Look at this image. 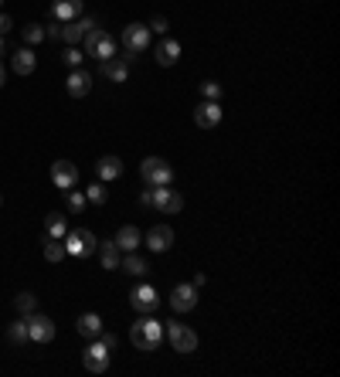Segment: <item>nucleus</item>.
<instances>
[{"mask_svg":"<svg viewBox=\"0 0 340 377\" xmlns=\"http://www.w3.org/2000/svg\"><path fill=\"white\" fill-rule=\"evenodd\" d=\"M160 340H164V323H160L154 313H140V320L130 326V343H133L136 350L150 354V350L160 347Z\"/></svg>","mask_w":340,"mask_h":377,"instance_id":"f257e3e1","label":"nucleus"},{"mask_svg":"<svg viewBox=\"0 0 340 377\" xmlns=\"http://www.w3.org/2000/svg\"><path fill=\"white\" fill-rule=\"evenodd\" d=\"M150 38H154V31H150L147 24H136V21H133V24H126V27H123V34H119V41H123V48H126V55H123V58H126V62H133L136 55H143V51L150 48Z\"/></svg>","mask_w":340,"mask_h":377,"instance_id":"f03ea898","label":"nucleus"},{"mask_svg":"<svg viewBox=\"0 0 340 377\" xmlns=\"http://www.w3.org/2000/svg\"><path fill=\"white\" fill-rule=\"evenodd\" d=\"M62 242H65V255H75V259H88L99 248V238L88 228H69Z\"/></svg>","mask_w":340,"mask_h":377,"instance_id":"7ed1b4c3","label":"nucleus"},{"mask_svg":"<svg viewBox=\"0 0 340 377\" xmlns=\"http://www.w3.org/2000/svg\"><path fill=\"white\" fill-rule=\"evenodd\" d=\"M140 177L147 187H167V184H173V167L164 157H147L140 164Z\"/></svg>","mask_w":340,"mask_h":377,"instance_id":"20e7f679","label":"nucleus"},{"mask_svg":"<svg viewBox=\"0 0 340 377\" xmlns=\"http://www.w3.org/2000/svg\"><path fill=\"white\" fill-rule=\"evenodd\" d=\"M82 44H85V55H92V58H99V62L116 58V38H112L109 31H102V27H92L82 38Z\"/></svg>","mask_w":340,"mask_h":377,"instance_id":"39448f33","label":"nucleus"},{"mask_svg":"<svg viewBox=\"0 0 340 377\" xmlns=\"http://www.w3.org/2000/svg\"><path fill=\"white\" fill-rule=\"evenodd\" d=\"M164 333L170 337V347H173L177 354H194V350H197V333H194L191 326H184L180 320L164 323Z\"/></svg>","mask_w":340,"mask_h":377,"instance_id":"423d86ee","label":"nucleus"},{"mask_svg":"<svg viewBox=\"0 0 340 377\" xmlns=\"http://www.w3.org/2000/svg\"><path fill=\"white\" fill-rule=\"evenodd\" d=\"M82 364L88 374H106V371H109V347H106L102 340H92V343L85 347Z\"/></svg>","mask_w":340,"mask_h":377,"instance_id":"0eeeda50","label":"nucleus"},{"mask_svg":"<svg viewBox=\"0 0 340 377\" xmlns=\"http://www.w3.org/2000/svg\"><path fill=\"white\" fill-rule=\"evenodd\" d=\"M24 320H27V340H34V343L55 340V323H51L48 316H41V313L34 309V313H27Z\"/></svg>","mask_w":340,"mask_h":377,"instance_id":"6e6552de","label":"nucleus"},{"mask_svg":"<svg viewBox=\"0 0 340 377\" xmlns=\"http://www.w3.org/2000/svg\"><path fill=\"white\" fill-rule=\"evenodd\" d=\"M194 306H197V285L194 283L173 285V292H170V309H173V313H191Z\"/></svg>","mask_w":340,"mask_h":377,"instance_id":"1a4fd4ad","label":"nucleus"},{"mask_svg":"<svg viewBox=\"0 0 340 377\" xmlns=\"http://www.w3.org/2000/svg\"><path fill=\"white\" fill-rule=\"evenodd\" d=\"M130 306L136 309V313H157V306H160V296H157V289L154 285H136L133 292H130Z\"/></svg>","mask_w":340,"mask_h":377,"instance_id":"9d476101","label":"nucleus"},{"mask_svg":"<svg viewBox=\"0 0 340 377\" xmlns=\"http://www.w3.org/2000/svg\"><path fill=\"white\" fill-rule=\"evenodd\" d=\"M150 207H157V211H164V214H177V211H184V197H180V190L167 187H154V204Z\"/></svg>","mask_w":340,"mask_h":377,"instance_id":"9b49d317","label":"nucleus"},{"mask_svg":"<svg viewBox=\"0 0 340 377\" xmlns=\"http://www.w3.org/2000/svg\"><path fill=\"white\" fill-rule=\"evenodd\" d=\"M92 27H99L95 17H75V21H65V24H62V41H69V44H82V38L92 31Z\"/></svg>","mask_w":340,"mask_h":377,"instance_id":"f8f14e48","label":"nucleus"},{"mask_svg":"<svg viewBox=\"0 0 340 377\" xmlns=\"http://www.w3.org/2000/svg\"><path fill=\"white\" fill-rule=\"evenodd\" d=\"M51 184L58 190H72L79 184V167H75L72 160H58V164L51 167Z\"/></svg>","mask_w":340,"mask_h":377,"instance_id":"ddd939ff","label":"nucleus"},{"mask_svg":"<svg viewBox=\"0 0 340 377\" xmlns=\"http://www.w3.org/2000/svg\"><path fill=\"white\" fill-rule=\"evenodd\" d=\"M170 245H173V228H170V224H154V228L147 231V248H150L154 255L167 252Z\"/></svg>","mask_w":340,"mask_h":377,"instance_id":"4468645a","label":"nucleus"},{"mask_svg":"<svg viewBox=\"0 0 340 377\" xmlns=\"http://www.w3.org/2000/svg\"><path fill=\"white\" fill-rule=\"evenodd\" d=\"M92 72H85V68H72V75L65 79V92L72 95V99H82V95L92 92Z\"/></svg>","mask_w":340,"mask_h":377,"instance_id":"2eb2a0df","label":"nucleus"},{"mask_svg":"<svg viewBox=\"0 0 340 377\" xmlns=\"http://www.w3.org/2000/svg\"><path fill=\"white\" fill-rule=\"evenodd\" d=\"M194 122H197L201 129H215V126L221 122V105L211 102V99H204V102L194 109Z\"/></svg>","mask_w":340,"mask_h":377,"instance_id":"dca6fc26","label":"nucleus"},{"mask_svg":"<svg viewBox=\"0 0 340 377\" xmlns=\"http://www.w3.org/2000/svg\"><path fill=\"white\" fill-rule=\"evenodd\" d=\"M10 68H14L17 75H31V72L38 68V55H34V48H17V51L10 55Z\"/></svg>","mask_w":340,"mask_h":377,"instance_id":"f3484780","label":"nucleus"},{"mask_svg":"<svg viewBox=\"0 0 340 377\" xmlns=\"http://www.w3.org/2000/svg\"><path fill=\"white\" fill-rule=\"evenodd\" d=\"M95 177H99L102 184H106V181L123 177V160H119V157H112V153H109V157H99V160H95Z\"/></svg>","mask_w":340,"mask_h":377,"instance_id":"a211bd4d","label":"nucleus"},{"mask_svg":"<svg viewBox=\"0 0 340 377\" xmlns=\"http://www.w3.org/2000/svg\"><path fill=\"white\" fill-rule=\"evenodd\" d=\"M75 330H79V337H85V340H99L102 337V316L99 313H82L75 320Z\"/></svg>","mask_w":340,"mask_h":377,"instance_id":"6ab92c4d","label":"nucleus"},{"mask_svg":"<svg viewBox=\"0 0 340 377\" xmlns=\"http://www.w3.org/2000/svg\"><path fill=\"white\" fill-rule=\"evenodd\" d=\"M51 17H55L58 24L82 17V0H55V3H51Z\"/></svg>","mask_w":340,"mask_h":377,"instance_id":"aec40b11","label":"nucleus"},{"mask_svg":"<svg viewBox=\"0 0 340 377\" xmlns=\"http://www.w3.org/2000/svg\"><path fill=\"white\" fill-rule=\"evenodd\" d=\"M102 75H106L109 82H126V79H130V62H126L123 55H116V58L102 62Z\"/></svg>","mask_w":340,"mask_h":377,"instance_id":"412c9836","label":"nucleus"},{"mask_svg":"<svg viewBox=\"0 0 340 377\" xmlns=\"http://www.w3.org/2000/svg\"><path fill=\"white\" fill-rule=\"evenodd\" d=\"M140 238H143V235H140V228L123 224V228L116 231V238H112V242H116V248H119V252H136V248H140Z\"/></svg>","mask_w":340,"mask_h":377,"instance_id":"4be33fe9","label":"nucleus"},{"mask_svg":"<svg viewBox=\"0 0 340 377\" xmlns=\"http://www.w3.org/2000/svg\"><path fill=\"white\" fill-rule=\"evenodd\" d=\"M157 65H164V68H170V65H177V58H180V41H173V38H164L160 44H157Z\"/></svg>","mask_w":340,"mask_h":377,"instance_id":"5701e85b","label":"nucleus"},{"mask_svg":"<svg viewBox=\"0 0 340 377\" xmlns=\"http://www.w3.org/2000/svg\"><path fill=\"white\" fill-rule=\"evenodd\" d=\"M65 231H69V218H65L62 211H51V214L45 218V235L62 242V238H65Z\"/></svg>","mask_w":340,"mask_h":377,"instance_id":"b1692460","label":"nucleus"},{"mask_svg":"<svg viewBox=\"0 0 340 377\" xmlns=\"http://www.w3.org/2000/svg\"><path fill=\"white\" fill-rule=\"evenodd\" d=\"M99 259H102V269H109V272H116L119 269V259H123V252L116 248V242H99Z\"/></svg>","mask_w":340,"mask_h":377,"instance_id":"393cba45","label":"nucleus"},{"mask_svg":"<svg viewBox=\"0 0 340 377\" xmlns=\"http://www.w3.org/2000/svg\"><path fill=\"white\" fill-rule=\"evenodd\" d=\"M119 269H123V272H130V276H150V262H147V259H140L136 252H126V255L119 259Z\"/></svg>","mask_w":340,"mask_h":377,"instance_id":"a878e982","label":"nucleus"},{"mask_svg":"<svg viewBox=\"0 0 340 377\" xmlns=\"http://www.w3.org/2000/svg\"><path fill=\"white\" fill-rule=\"evenodd\" d=\"M7 340H10L14 347H24V343H27V320H24V316L7 326Z\"/></svg>","mask_w":340,"mask_h":377,"instance_id":"bb28decb","label":"nucleus"},{"mask_svg":"<svg viewBox=\"0 0 340 377\" xmlns=\"http://www.w3.org/2000/svg\"><path fill=\"white\" fill-rule=\"evenodd\" d=\"M41 245H45V259H48V262H62V259H65V242H58V238H48V235H45V242H41Z\"/></svg>","mask_w":340,"mask_h":377,"instance_id":"cd10ccee","label":"nucleus"},{"mask_svg":"<svg viewBox=\"0 0 340 377\" xmlns=\"http://www.w3.org/2000/svg\"><path fill=\"white\" fill-rule=\"evenodd\" d=\"M14 306H17L21 316H27V313L38 309V296H34V292H17V296H14Z\"/></svg>","mask_w":340,"mask_h":377,"instance_id":"c85d7f7f","label":"nucleus"},{"mask_svg":"<svg viewBox=\"0 0 340 377\" xmlns=\"http://www.w3.org/2000/svg\"><path fill=\"white\" fill-rule=\"evenodd\" d=\"M21 38L27 41V48H34V44L45 41V27L41 24H27V27H21Z\"/></svg>","mask_w":340,"mask_h":377,"instance_id":"c756f323","label":"nucleus"},{"mask_svg":"<svg viewBox=\"0 0 340 377\" xmlns=\"http://www.w3.org/2000/svg\"><path fill=\"white\" fill-rule=\"evenodd\" d=\"M65 204H69V211H75V214H82L85 211V204H88V200H85V194L82 190H65Z\"/></svg>","mask_w":340,"mask_h":377,"instance_id":"7c9ffc66","label":"nucleus"},{"mask_svg":"<svg viewBox=\"0 0 340 377\" xmlns=\"http://www.w3.org/2000/svg\"><path fill=\"white\" fill-rule=\"evenodd\" d=\"M85 200H88V204H106V200H109V190L102 187V181H95L92 187L85 190Z\"/></svg>","mask_w":340,"mask_h":377,"instance_id":"2f4dec72","label":"nucleus"},{"mask_svg":"<svg viewBox=\"0 0 340 377\" xmlns=\"http://www.w3.org/2000/svg\"><path fill=\"white\" fill-rule=\"evenodd\" d=\"M82 51H79V44H72V48H69V51H65V55H62V62H65V65H69V68H82Z\"/></svg>","mask_w":340,"mask_h":377,"instance_id":"473e14b6","label":"nucleus"},{"mask_svg":"<svg viewBox=\"0 0 340 377\" xmlns=\"http://www.w3.org/2000/svg\"><path fill=\"white\" fill-rule=\"evenodd\" d=\"M201 95L211 99V102H218V99H221V86H218L215 79H208V82H201Z\"/></svg>","mask_w":340,"mask_h":377,"instance_id":"72a5a7b5","label":"nucleus"},{"mask_svg":"<svg viewBox=\"0 0 340 377\" xmlns=\"http://www.w3.org/2000/svg\"><path fill=\"white\" fill-rule=\"evenodd\" d=\"M147 27H150V31H157V34H167V17H164V14H157Z\"/></svg>","mask_w":340,"mask_h":377,"instance_id":"f704fd0d","label":"nucleus"},{"mask_svg":"<svg viewBox=\"0 0 340 377\" xmlns=\"http://www.w3.org/2000/svg\"><path fill=\"white\" fill-rule=\"evenodd\" d=\"M99 340H102L109 350H116V347H119V337H116V333H106V330H102V337H99Z\"/></svg>","mask_w":340,"mask_h":377,"instance_id":"c9c22d12","label":"nucleus"},{"mask_svg":"<svg viewBox=\"0 0 340 377\" xmlns=\"http://www.w3.org/2000/svg\"><path fill=\"white\" fill-rule=\"evenodd\" d=\"M10 31H14V21H10V14H0V34L7 38Z\"/></svg>","mask_w":340,"mask_h":377,"instance_id":"e433bc0d","label":"nucleus"},{"mask_svg":"<svg viewBox=\"0 0 340 377\" xmlns=\"http://www.w3.org/2000/svg\"><path fill=\"white\" fill-rule=\"evenodd\" d=\"M150 204H154V187H150V190H143V194H140V207H150Z\"/></svg>","mask_w":340,"mask_h":377,"instance_id":"4c0bfd02","label":"nucleus"},{"mask_svg":"<svg viewBox=\"0 0 340 377\" xmlns=\"http://www.w3.org/2000/svg\"><path fill=\"white\" fill-rule=\"evenodd\" d=\"M191 283H194V285H197V289H201V285L208 283V276H204V272H197V276H194V279H191Z\"/></svg>","mask_w":340,"mask_h":377,"instance_id":"58836bf2","label":"nucleus"},{"mask_svg":"<svg viewBox=\"0 0 340 377\" xmlns=\"http://www.w3.org/2000/svg\"><path fill=\"white\" fill-rule=\"evenodd\" d=\"M7 86V68H3V62H0V89Z\"/></svg>","mask_w":340,"mask_h":377,"instance_id":"ea45409f","label":"nucleus"},{"mask_svg":"<svg viewBox=\"0 0 340 377\" xmlns=\"http://www.w3.org/2000/svg\"><path fill=\"white\" fill-rule=\"evenodd\" d=\"M3 51H7V41H3V34H0V55H3Z\"/></svg>","mask_w":340,"mask_h":377,"instance_id":"a19ab883","label":"nucleus"},{"mask_svg":"<svg viewBox=\"0 0 340 377\" xmlns=\"http://www.w3.org/2000/svg\"><path fill=\"white\" fill-rule=\"evenodd\" d=\"M0 207H3V194H0Z\"/></svg>","mask_w":340,"mask_h":377,"instance_id":"79ce46f5","label":"nucleus"},{"mask_svg":"<svg viewBox=\"0 0 340 377\" xmlns=\"http://www.w3.org/2000/svg\"><path fill=\"white\" fill-rule=\"evenodd\" d=\"M0 3H3V0H0Z\"/></svg>","mask_w":340,"mask_h":377,"instance_id":"37998d69","label":"nucleus"}]
</instances>
